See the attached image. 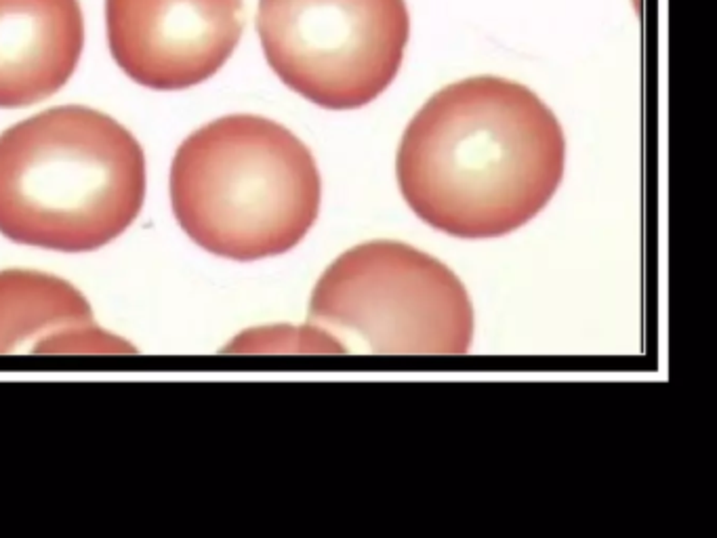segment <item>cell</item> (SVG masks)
<instances>
[{
	"label": "cell",
	"mask_w": 717,
	"mask_h": 538,
	"mask_svg": "<svg viewBox=\"0 0 717 538\" xmlns=\"http://www.w3.org/2000/svg\"><path fill=\"white\" fill-rule=\"evenodd\" d=\"M564 166L566 139L554 112L520 83L474 76L417 112L398 150V183L425 223L476 240L539 215Z\"/></svg>",
	"instance_id": "obj_1"
},
{
	"label": "cell",
	"mask_w": 717,
	"mask_h": 538,
	"mask_svg": "<svg viewBox=\"0 0 717 538\" xmlns=\"http://www.w3.org/2000/svg\"><path fill=\"white\" fill-rule=\"evenodd\" d=\"M145 198L131 131L84 105H59L0 135V234L28 247L89 252L124 234Z\"/></svg>",
	"instance_id": "obj_2"
},
{
	"label": "cell",
	"mask_w": 717,
	"mask_h": 538,
	"mask_svg": "<svg viewBox=\"0 0 717 538\" xmlns=\"http://www.w3.org/2000/svg\"><path fill=\"white\" fill-rule=\"evenodd\" d=\"M314 156L270 118H217L179 145L171 166V204L198 247L234 261L289 252L320 210Z\"/></svg>",
	"instance_id": "obj_3"
},
{
	"label": "cell",
	"mask_w": 717,
	"mask_h": 538,
	"mask_svg": "<svg viewBox=\"0 0 717 538\" xmlns=\"http://www.w3.org/2000/svg\"><path fill=\"white\" fill-rule=\"evenodd\" d=\"M309 320L341 349L385 356H461L474 341L463 282L437 259L402 242L343 252L318 280Z\"/></svg>",
	"instance_id": "obj_4"
},
{
	"label": "cell",
	"mask_w": 717,
	"mask_h": 538,
	"mask_svg": "<svg viewBox=\"0 0 717 538\" xmlns=\"http://www.w3.org/2000/svg\"><path fill=\"white\" fill-rule=\"evenodd\" d=\"M270 68L308 102L356 110L400 72L410 38L404 0H259Z\"/></svg>",
	"instance_id": "obj_5"
},
{
	"label": "cell",
	"mask_w": 717,
	"mask_h": 538,
	"mask_svg": "<svg viewBox=\"0 0 717 538\" xmlns=\"http://www.w3.org/2000/svg\"><path fill=\"white\" fill-rule=\"evenodd\" d=\"M108 44L124 74L154 91L202 84L241 43L242 0H105Z\"/></svg>",
	"instance_id": "obj_6"
},
{
	"label": "cell",
	"mask_w": 717,
	"mask_h": 538,
	"mask_svg": "<svg viewBox=\"0 0 717 538\" xmlns=\"http://www.w3.org/2000/svg\"><path fill=\"white\" fill-rule=\"evenodd\" d=\"M83 46L78 0H0V108L55 95L76 72Z\"/></svg>",
	"instance_id": "obj_7"
},
{
	"label": "cell",
	"mask_w": 717,
	"mask_h": 538,
	"mask_svg": "<svg viewBox=\"0 0 717 538\" xmlns=\"http://www.w3.org/2000/svg\"><path fill=\"white\" fill-rule=\"evenodd\" d=\"M118 354L131 351L102 330L70 282L32 269L0 271V354Z\"/></svg>",
	"instance_id": "obj_8"
}]
</instances>
